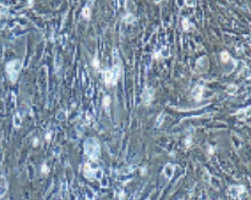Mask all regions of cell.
<instances>
[{
  "label": "cell",
  "instance_id": "obj_8",
  "mask_svg": "<svg viewBox=\"0 0 251 200\" xmlns=\"http://www.w3.org/2000/svg\"><path fill=\"white\" fill-rule=\"evenodd\" d=\"M82 17H83L85 20H89V19H91V8L85 6L83 9H82Z\"/></svg>",
  "mask_w": 251,
  "mask_h": 200
},
{
  "label": "cell",
  "instance_id": "obj_15",
  "mask_svg": "<svg viewBox=\"0 0 251 200\" xmlns=\"http://www.w3.org/2000/svg\"><path fill=\"white\" fill-rule=\"evenodd\" d=\"M228 91H229V93H234L235 91H237V86H235V85H229Z\"/></svg>",
  "mask_w": 251,
  "mask_h": 200
},
{
  "label": "cell",
  "instance_id": "obj_11",
  "mask_svg": "<svg viewBox=\"0 0 251 200\" xmlns=\"http://www.w3.org/2000/svg\"><path fill=\"white\" fill-rule=\"evenodd\" d=\"M103 176V172L101 168H97V169H94V178H98V179H101Z\"/></svg>",
  "mask_w": 251,
  "mask_h": 200
},
{
  "label": "cell",
  "instance_id": "obj_3",
  "mask_svg": "<svg viewBox=\"0 0 251 200\" xmlns=\"http://www.w3.org/2000/svg\"><path fill=\"white\" fill-rule=\"evenodd\" d=\"M21 61L20 60H14L10 61L6 64V73H7V76L11 82H16V80L19 77V73L21 70Z\"/></svg>",
  "mask_w": 251,
  "mask_h": 200
},
{
  "label": "cell",
  "instance_id": "obj_13",
  "mask_svg": "<svg viewBox=\"0 0 251 200\" xmlns=\"http://www.w3.org/2000/svg\"><path fill=\"white\" fill-rule=\"evenodd\" d=\"M14 125L16 126V128H19V126L21 125V118L19 119V116H16L14 118Z\"/></svg>",
  "mask_w": 251,
  "mask_h": 200
},
{
  "label": "cell",
  "instance_id": "obj_9",
  "mask_svg": "<svg viewBox=\"0 0 251 200\" xmlns=\"http://www.w3.org/2000/svg\"><path fill=\"white\" fill-rule=\"evenodd\" d=\"M181 25H182V30H184V31H187V30L190 28V26H191V25H190V21H189L187 19H182Z\"/></svg>",
  "mask_w": 251,
  "mask_h": 200
},
{
  "label": "cell",
  "instance_id": "obj_19",
  "mask_svg": "<svg viewBox=\"0 0 251 200\" xmlns=\"http://www.w3.org/2000/svg\"><path fill=\"white\" fill-rule=\"evenodd\" d=\"M163 118H164V114H161V117H159V119H158V124H157L158 126L162 124V119H163Z\"/></svg>",
  "mask_w": 251,
  "mask_h": 200
},
{
  "label": "cell",
  "instance_id": "obj_21",
  "mask_svg": "<svg viewBox=\"0 0 251 200\" xmlns=\"http://www.w3.org/2000/svg\"><path fill=\"white\" fill-rule=\"evenodd\" d=\"M45 139L48 140V141H49V140H50V133H48V134L45 135Z\"/></svg>",
  "mask_w": 251,
  "mask_h": 200
},
{
  "label": "cell",
  "instance_id": "obj_1",
  "mask_svg": "<svg viewBox=\"0 0 251 200\" xmlns=\"http://www.w3.org/2000/svg\"><path fill=\"white\" fill-rule=\"evenodd\" d=\"M121 73H123V69H121L120 59H119V55L116 54V52L114 51V66L110 70H107L103 73V79H104L105 85L107 86L116 85L118 80L121 77Z\"/></svg>",
  "mask_w": 251,
  "mask_h": 200
},
{
  "label": "cell",
  "instance_id": "obj_18",
  "mask_svg": "<svg viewBox=\"0 0 251 200\" xmlns=\"http://www.w3.org/2000/svg\"><path fill=\"white\" fill-rule=\"evenodd\" d=\"M185 144H186V147H189L191 145V138H187V140L185 141Z\"/></svg>",
  "mask_w": 251,
  "mask_h": 200
},
{
  "label": "cell",
  "instance_id": "obj_5",
  "mask_svg": "<svg viewBox=\"0 0 251 200\" xmlns=\"http://www.w3.org/2000/svg\"><path fill=\"white\" fill-rule=\"evenodd\" d=\"M83 174H85V177L88 178V179H92L94 177V171L91 168V165L89 163H85L83 165Z\"/></svg>",
  "mask_w": 251,
  "mask_h": 200
},
{
  "label": "cell",
  "instance_id": "obj_22",
  "mask_svg": "<svg viewBox=\"0 0 251 200\" xmlns=\"http://www.w3.org/2000/svg\"><path fill=\"white\" fill-rule=\"evenodd\" d=\"M208 154H209V155H212V154H213V147H209V151H208Z\"/></svg>",
  "mask_w": 251,
  "mask_h": 200
},
{
  "label": "cell",
  "instance_id": "obj_20",
  "mask_svg": "<svg viewBox=\"0 0 251 200\" xmlns=\"http://www.w3.org/2000/svg\"><path fill=\"white\" fill-rule=\"evenodd\" d=\"M38 145V140L37 139H33V146H37Z\"/></svg>",
  "mask_w": 251,
  "mask_h": 200
},
{
  "label": "cell",
  "instance_id": "obj_10",
  "mask_svg": "<svg viewBox=\"0 0 251 200\" xmlns=\"http://www.w3.org/2000/svg\"><path fill=\"white\" fill-rule=\"evenodd\" d=\"M109 104H110V97L109 96H104V98H103V107L107 109L109 107Z\"/></svg>",
  "mask_w": 251,
  "mask_h": 200
},
{
  "label": "cell",
  "instance_id": "obj_6",
  "mask_svg": "<svg viewBox=\"0 0 251 200\" xmlns=\"http://www.w3.org/2000/svg\"><path fill=\"white\" fill-rule=\"evenodd\" d=\"M173 174H174V166L173 165H167L165 167H164V176L168 178V179H170L173 177Z\"/></svg>",
  "mask_w": 251,
  "mask_h": 200
},
{
  "label": "cell",
  "instance_id": "obj_23",
  "mask_svg": "<svg viewBox=\"0 0 251 200\" xmlns=\"http://www.w3.org/2000/svg\"><path fill=\"white\" fill-rule=\"evenodd\" d=\"M141 173H142V174H144V173H146V171H144V168H142V169H141Z\"/></svg>",
  "mask_w": 251,
  "mask_h": 200
},
{
  "label": "cell",
  "instance_id": "obj_7",
  "mask_svg": "<svg viewBox=\"0 0 251 200\" xmlns=\"http://www.w3.org/2000/svg\"><path fill=\"white\" fill-rule=\"evenodd\" d=\"M202 91H203V87L202 86H197L195 90H194V93H195V98L197 101H200L202 98Z\"/></svg>",
  "mask_w": 251,
  "mask_h": 200
},
{
  "label": "cell",
  "instance_id": "obj_12",
  "mask_svg": "<svg viewBox=\"0 0 251 200\" xmlns=\"http://www.w3.org/2000/svg\"><path fill=\"white\" fill-rule=\"evenodd\" d=\"M220 58H222V61H228L229 59H230V56H229V53H227V52H223L222 54H220Z\"/></svg>",
  "mask_w": 251,
  "mask_h": 200
},
{
  "label": "cell",
  "instance_id": "obj_4",
  "mask_svg": "<svg viewBox=\"0 0 251 200\" xmlns=\"http://www.w3.org/2000/svg\"><path fill=\"white\" fill-rule=\"evenodd\" d=\"M153 96H154V92H153V90H152V89H147L146 91H144L143 96H142V101H143L144 106H148L149 103L152 102Z\"/></svg>",
  "mask_w": 251,
  "mask_h": 200
},
{
  "label": "cell",
  "instance_id": "obj_16",
  "mask_svg": "<svg viewBox=\"0 0 251 200\" xmlns=\"http://www.w3.org/2000/svg\"><path fill=\"white\" fill-rule=\"evenodd\" d=\"M124 20H125V21H127V23H131L132 21H134V20H135V17H134V16H131V15L129 14L127 16H125V19H124Z\"/></svg>",
  "mask_w": 251,
  "mask_h": 200
},
{
  "label": "cell",
  "instance_id": "obj_17",
  "mask_svg": "<svg viewBox=\"0 0 251 200\" xmlns=\"http://www.w3.org/2000/svg\"><path fill=\"white\" fill-rule=\"evenodd\" d=\"M48 171H49V169H48V167H47V165H45V163H43V165H42V173H43V174H47Z\"/></svg>",
  "mask_w": 251,
  "mask_h": 200
},
{
  "label": "cell",
  "instance_id": "obj_2",
  "mask_svg": "<svg viewBox=\"0 0 251 200\" xmlns=\"http://www.w3.org/2000/svg\"><path fill=\"white\" fill-rule=\"evenodd\" d=\"M99 144L96 139H88L85 142V151L88 155V157L92 161H96L99 156Z\"/></svg>",
  "mask_w": 251,
  "mask_h": 200
},
{
  "label": "cell",
  "instance_id": "obj_14",
  "mask_svg": "<svg viewBox=\"0 0 251 200\" xmlns=\"http://www.w3.org/2000/svg\"><path fill=\"white\" fill-rule=\"evenodd\" d=\"M92 66L96 70H98V68H99V61H98L97 58H93V60H92Z\"/></svg>",
  "mask_w": 251,
  "mask_h": 200
}]
</instances>
